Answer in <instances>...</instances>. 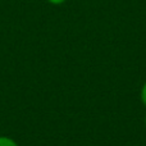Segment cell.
<instances>
[{
  "instance_id": "4",
  "label": "cell",
  "mask_w": 146,
  "mask_h": 146,
  "mask_svg": "<svg viewBox=\"0 0 146 146\" xmlns=\"http://www.w3.org/2000/svg\"><path fill=\"white\" fill-rule=\"evenodd\" d=\"M145 124H146V117H145Z\"/></svg>"
},
{
  "instance_id": "3",
  "label": "cell",
  "mask_w": 146,
  "mask_h": 146,
  "mask_svg": "<svg viewBox=\"0 0 146 146\" xmlns=\"http://www.w3.org/2000/svg\"><path fill=\"white\" fill-rule=\"evenodd\" d=\"M46 1L51 5H62V4H64L67 0H46Z\"/></svg>"
},
{
  "instance_id": "2",
  "label": "cell",
  "mask_w": 146,
  "mask_h": 146,
  "mask_svg": "<svg viewBox=\"0 0 146 146\" xmlns=\"http://www.w3.org/2000/svg\"><path fill=\"white\" fill-rule=\"evenodd\" d=\"M140 98H141V101L142 104L146 106V82L142 85L141 87V92H140Z\"/></svg>"
},
{
  "instance_id": "1",
  "label": "cell",
  "mask_w": 146,
  "mask_h": 146,
  "mask_svg": "<svg viewBox=\"0 0 146 146\" xmlns=\"http://www.w3.org/2000/svg\"><path fill=\"white\" fill-rule=\"evenodd\" d=\"M0 146H19L14 139L9 136H0Z\"/></svg>"
}]
</instances>
